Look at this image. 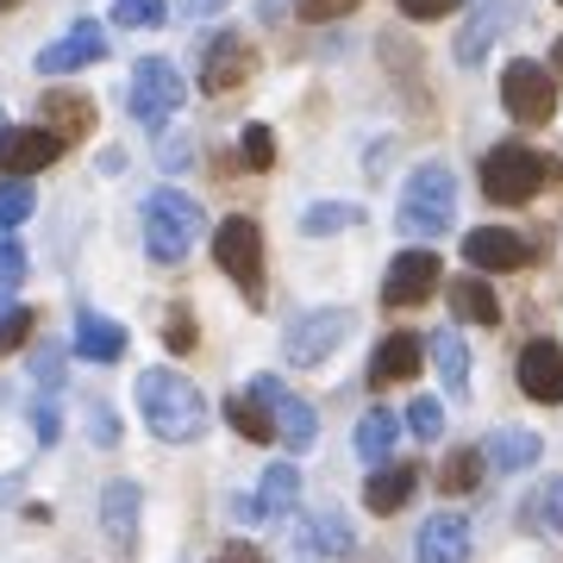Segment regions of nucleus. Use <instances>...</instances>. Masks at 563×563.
<instances>
[{
    "label": "nucleus",
    "instance_id": "obj_1",
    "mask_svg": "<svg viewBox=\"0 0 563 563\" xmlns=\"http://www.w3.org/2000/svg\"><path fill=\"white\" fill-rule=\"evenodd\" d=\"M132 395H139L144 426H151L163 444H195V439L207 432V401H201V388L188 383V376H176V369H144Z\"/></svg>",
    "mask_w": 563,
    "mask_h": 563
},
{
    "label": "nucleus",
    "instance_id": "obj_2",
    "mask_svg": "<svg viewBox=\"0 0 563 563\" xmlns=\"http://www.w3.org/2000/svg\"><path fill=\"white\" fill-rule=\"evenodd\" d=\"M551 181H563V163L532 151V144H495L483 157V195L495 207H526Z\"/></svg>",
    "mask_w": 563,
    "mask_h": 563
},
{
    "label": "nucleus",
    "instance_id": "obj_3",
    "mask_svg": "<svg viewBox=\"0 0 563 563\" xmlns=\"http://www.w3.org/2000/svg\"><path fill=\"white\" fill-rule=\"evenodd\" d=\"M201 201L195 195H181V188H157L151 201H144V251H151V263H181L188 251H195V239H201Z\"/></svg>",
    "mask_w": 563,
    "mask_h": 563
},
{
    "label": "nucleus",
    "instance_id": "obj_4",
    "mask_svg": "<svg viewBox=\"0 0 563 563\" xmlns=\"http://www.w3.org/2000/svg\"><path fill=\"white\" fill-rule=\"evenodd\" d=\"M401 232H413V239H439L444 225L457 220V176L444 169V163H420L413 176H407L401 188Z\"/></svg>",
    "mask_w": 563,
    "mask_h": 563
},
{
    "label": "nucleus",
    "instance_id": "obj_5",
    "mask_svg": "<svg viewBox=\"0 0 563 563\" xmlns=\"http://www.w3.org/2000/svg\"><path fill=\"white\" fill-rule=\"evenodd\" d=\"M181 101H188V81H181V69L169 57H144L139 69H132V95H125V107H132V120H139L144 132H163Z\"/></svg>",
    "mask_w": 563,
    "mask_h": 563
},
{
    "label": "nucleus",
    "instance_id": "obj_6",
    "mask_svg": "<svg viewBox=\"0 0 563 563\" xmlns=\"http://www.w3.org/2000/svg\"><path fill=\"white\" fill-rule=\"evenodd\" d=\"M501 107L514 113L520 125H544L558 113V76L532 57H514L501 69Z\"/></svg>",
    "mask_w": 563,
    "mask_h": 563
},
{
    "label": "nucleus",
    "instance_id": "obj_7",
    "mask_svg": "<svg viewBox=\"0 0 563 563\" xmlns=\"http://www.w3.org/2000/svg\"><path fill=\"white\" fill-rule=\"evenodd\" d=\"M213 263L239 282L251 301H263V232H257V220L232 213V220L213 232Z\"/></svg>",
    "mask_w": 563,
    "mask_h": 563
},
{
    "label": "nucleus",
    "instance_id": "obj_8",
    "mask_svg": "<svg viewBox=\"0 0 563 563\" xmlns=\"http://www.w3.org/2000/svg\"><path fill=\"white\" fill-rule=\"evenodd\" d=\"M351 325L357 320H351L344 307H313V313H301V320L288 325V363H295V369H320V363L351 339Z\"/></svg>",
    "mask_w": 563,
    "mask_h": 563
},
{
    "label": "nucleus",
    "instance_id": "obj_9",
    "mask_svg": "<svg viewBox=\"0 0 563 563\" xmlns=\"http://www.w3.org/2000/svg\"><path fill=\"white\" fill-rule=\"evenodd\" d=\"M251 395L269 407V420H276V439L288 444L295 457H301V451H313V439H320V413H313L301 395H288L276 376H257V383H251Z\"/></svg>",
    "mask_w": 563,
    "mask_h": 563
},
{
    "label": "nucleus",
    "instance_id": "obj_10",
    "mask_svg": "<svg viewBox=\"0 0 563 563\" xmlns=\"http://www.w3.org/2000/svg\"><path fill=\"white\" fill-rule=\"evenodd\" d=\"M63 151H69V144H63L57 132H44V125H7V132H0V176L25 181V176H38V169H51Z\"/></svg>",
    "mask_w": 563,
    "mask_h": 563
},
{
    "label": "nucleus",
    "instance_id": "obj_11",
    "mask_svg": "<svg viewBox=\"0 0 563 563\" xmlns=\"http://www.w3.org/2000/svg\"><path fill=\"white\" fill-rule=\"evenodd\" d=\"M439 282H444V263L432 257V251H401L383 276V301L388 307H420V301L439 295Z\"/></svg>",
    "mask_w": 563,
    "mask_h": 563
},
{
    "label": "nucleus",
    "instance_id": "obj_12",
    "mask_svg": "<svg viewBox=\"0 0 563 563\" xmlns=\"http://www.w3.org/2000/svg\"><path fill=\"white\" fill-rule=\"evenodd\" d=\"M463 263L507 276V269H526L532 263V239L507 232V225H476V232H463Z\"/></svg>",
    "mask_w": 563,
    "mask_h": 563
},
{
    "label": "nucleus",
    "instance_id": "obj_13",
    "mask_svg": "<svg viewBox=\"0 0 563 563\" xmlns=\"http://www.w3.org/2000/svg\"><path fill=\"white\" fill-rule=\"evenodd\" d=\"M101 57H107V32L95 20H81L57 44L38 51V76H76V69H88V63H101Z\"/></svg>",
    "mask_w": 563,
    "mask_h": 563
},
{
    "label": "nucleus",
    "instance_id": "obj_14",
    "mask_svg": "<svg viewBox=\"0 0 563 563\" xmlns=\"http://www.w3.org/2000/svg\"><path fill=\"white\" fill-rule=\"evenodd\" d=\"M251 69H257V51H251L239 32H220V38L207 44V57H201V88L207 95H232Z\"/></svg>",
    "mask_w": 563,
    "mask_h": 563
},
{
    "label": "nucleus",
    "instance_id": "obj_15",
    "mask_svg": "<svg viewBox=\"0 0 563 563\" xmlns=\"http://www.w3.org/2000/svg\"><path fill=\"white\" fill-rule=\"evenodd\" d=\"M514 376H520V388L532 401H563V344L532 339L520 351V363H514Z\"/></svg>",
    "mask_w": 563,
    "mask_h": 563
},
{
    "label": "nucleus",
    "instance_id": "obj_16",
    "mask_svg": "<svg viewBox=\"0 0 563 563\" xmlns=\"http://www.w3.org/2000/svg\"><path fill=\"white\" fill-rule=\"evenodd\" d=\"M420 563H470V520L463 514H432L413 539Z\"/></svg>",
    "mask_w": 563,
    "mask_h": 563
},
{
    "label": "nucleus",
    "instance_id": "obj_17",
    "mask_svg": "<svg viewBox=\"0 0 563 563\" xmlns=\"http://www.w3.org/2000/svg\"><path fill=\"white\" fill-rule=\"evenodd\" d=\"M139 507H144L139 483H107L101 488V532H107L113 551H132V544H139Z\"/></svg>",
    "mask_w": 563,
    "mask_h": 563
},
{
    "label": "nucleus",
    "instance_id": "obj_18",
    "mask_svg": "<svg viewBox=\"0 0 563 563\" xmlns=\"http://www.w3.org/2000/svg\"><path fill=\"white\" fill-rule=\"evenodd\" d=\"M483 457H488V470L520 476V470H532V463L544 457V439L539 432H526V426H495V432L483 439Z\"/></svg>",
    "mask_w": 563,
    "mask_h": 563
},
{
    "label": "nucleus",
    "instance_id": "obj_19",
    "mask_svg": "<svg viewBox=\"0 0 563 563\" xmlns=\"http://www.w3.org/2000/svg\"><path fill=\"white\" fill-rule=\"evenodd\" d=\"M420 357L426 344L413 332H388L376 344V357H369V388H388V383H407V376H420Z\"/></svg>",
    "mask_w": 563,
    "mask_h": 563
},
{
    "label": "nucleus",
    "instance_id": "obj_20",
    "mask_svg": "<svg viewBox=\"0 0 563 563\" xmlns=\"http://www.w3.org/2000/svg\"><path fill=\"white\" fill-rule=\"evenodd\" d=\"M413 488H420L413 463H383V470L363 483V507H369V514H401V507L413 501Z\"/></svg>",
    "mask_w": 563,
    "mask_h": 563
},
{
    "label": "nucleus",
    "instance_id": "obj_21",
    "mask_svg": "<svg viewBox=\"0 0 563 563\" xmlns=\"http://www.w3.org/2000/svg\"><path fill=\"white\" fill-rule=\"evenodd\" d=\"M76 357L88 363H120L125 357V325L107 313H76Z\"/></svg>",
    "mask_w": 563,
    "mask_h": 563
},
{
    "label": "nucleus",
    "instance_id": "obj_22",
    "mask_svg": "<svg viewBox=\"0 0 563 563\" xmlns=\"http://www.w3.org/2000/svg\"><path fill=\"white\" fill-rule=\"evenodd\" d=\"M44 132H57L63 144H76L81 132H95V101H88V95H44Z\"/></svg>",
    "mask_w": 563,
    "mask_h": 563
},
{
    "label": "nucleus",
    "instance_id": "obj_23",
    "mask_svg": "<svg viewBox=\"0 0 563 563\" xmlns=\"http://www.w3.org/2000/svg\"><path fill=\"white\" fill-rule=\"evenodd\" d=\"M295 501H301V470H295V463H269V470H263V488H257L263 520L295 514Z\"/></svg>",
    "mask_w": 563,
    "mask_h": 563
},
{
    "label": "nucleus",
    "instance_id": "obj_24",
    "mask_svg": "<svg viewBox=\"0 0 563 563\" xmlns=\"http://www.w3.org/2000/svg\"><path fill=\"white\" fill-rule=\"evenodd\" d=\"M225 426H232L239 439H251V444H269V439H276V420H269V407H263L251 388L225 395Z\"/></svg>",
    "mask_w": 563,
    "mask_h": 563
},
{
    "label": "nucleus",
    "instance_id": "obj_25",
    "mask_svg": "<svg viewBox=\"0 0 563 563\" xmlns=\"http://www.w3.org/2000/svg\"><path fill=\"white\" fill-rule=\"evenodd\" d=\"M451 307H457L470 325H501V301H495V288L483 276H457L451 282Z\"/></svg>",
    "mask_w": 563,
    "mask_h": 563
},
{
    "label": "nucleus",
    "instance_id": "obj_26",
    "mask_svg": "<svg viewBox=\"0 0 563 563\" xmlns=\"http://www.w3.org/2000/svg\"><path fill=\"white\" fill-rule=\"evenodd\" d=\"M395 439H401V420H395L388 407H369L357 420V451L369 463H395Z\"/></svg>",
    "mask_w": 563,
    "mask_h": 563
},
{
    "label": "nucleus",
    "instance_id": "obj_27",
    "mask_svg": "<svg viewBox=\"0 0 563 563\" xmlns=\"http://www.w3.org/2000/svg\"><path fill=\"white\" fill-rule=\"evenodd\" d=\"M432 363H439V376H444V395H470V351H463L457 332H432Z\"/></svg>",
    "mask_w": 563,
    "mask_h": 563
},
{
    "label": "nucleus",
    "instance_id": "obj_28",
    "mask_svg": "<svg viewBox=\"0 0 563 563\" xmlns=\"http://www.w3.org/2000/svg\"><path fill=\"white\" fill-rule=\"evenodd\" d=\"M514 20V7H483L476 20L463 25V38H457V63H483V51L495 38H501V25Z\"/></svg>",
    "mask_w": 563,
    "mask_h": 563
},
{
    "label": "nucleus",
    "instance_id": "obj_29",
    "mask_svg": "<svg viewBox=\"0 0 563 563\" xmlns=\"http://www.w3.org/2000/svg\"><path fill=\"white\" fill-rule=\"evenodd\" d=\"M351 225H363V207L357 201H320L301 213V232L307 239H332V232H351Z\"/></svg>",
    "mask_w": 563,
    "mask_h": 563
},
{
    "label": "nucleus",
    "instance_id": "obj_30",
    "mask_svg": "<svg viewBox=\"0 0 563 563\" xmlns=\"http://www.w3.org/2000/svg\"><path fill=\"white\" fill-rule=\"evenodd\" d=\"M483 476H488V457H483V451H451V457L439 463V488H444V495H470Z\"/></svg>",
    "mask_w": 563,
    "mask_h": 563
},
{
    "label": "nucleus",
    "instance_id": "obj_31",
    "mask_svg": "<svg viewBox=\"0 0 563 563\" xmlns=\"http://www.w3.org/2000/svg\"><path fill=\"white\" fill-rule=\"evenodd\" d=\"M307 551H325V558H344V551H351V526H344V514H313V520H307Z\"/></svg>",
    "mask_w": 563,
    "mask_h": 563
},
{
    "label": "nucleus",
    "instance_id": "obj_32",
    "mask_svg": "<svg viewBox=\"0 0 563 563\" xmlns=\"http://www.w3.org/2000/svg\"><path fill=\"white\" fill-rule=\"evenodd\" d=\"M32 325H38V313L13 301V288H0V351H20L32 339Z\"/></svg>",
    "mask_w": 563,
    "mask_h": 563
},
{
    "label": "nucleus",
    "instance_id": "obj_33",
    "mask_svg": "<svg viewBox=\"0 0 563 563\" xmlns=\"http://www.w3.org/2000/svg\"><path fill=\"white\" fill-rule=\"evenodd\" d=\"M526 514H532V526H544V532H558L563 539V476H551V483L526 501Z\"/></svg>",
    "mask_w": 563,
    "mask_h": 563
},
{
    "label": "nucleus",
    "instance_id": "obj_34",
    "mask_svg": "<svg viewBox=\"0 0 563 563\" xmlns=\"http://www.w3.org/2000/svg\"><path fill=\"white\" fill-rule=\"evenodd\" d=\"M32 181H0V232H13V225L32 220Z\"/></svg>",
    "mask_w": 563,
    "mask_h": 563
},
{
    "label": "nucleus",
    "instance_id": "obj_35",
    "mask_svg": "<svg viewBox=\"0 0 563 563\" xmlns=\"http://www.w3.org/2000/svg\"><path fill=\"white\" fill-rule=\"evenodd\" d=\"M113 20L132 25V32H157V25L169 20V7H163V0H113Z\"/></svg>",
    "mask_w": 563,
    "mask_h": 563
},
{
    "label": "nucleus",
    "instance_id": "obj_36",
    "mask_svg": "<svg viewBox=\"0 0 563 563\" xmlns=\"http://www.w3.org/2000/svg\"><path fill=\"white\" fill-rule=\"evenodd\" d=\"M25 369H32V383H38V388H63V376H69V363H63V344L44 339L38 351H32V363H25Z\"/></svg>",
    "mask_w": 563,
    "mask_h": 563
},
{
    "label": "nucleus",
    "instance_id": "obj_37",
    "mask_svg": "<svg viewBox=\"0 0 563 563\" xmlns=\"http://www.w3.org/2000/svg\"><path fill=\"white\" fill-rule=\"evenodd\" d=\"M239 157H244V169H269V163H276V139H269V125H244V132H239Z\"/></svg>",
    "mask_w": 563,
    "mask_h": 563
},
{
    "label": "nucleus",
    "instance_id": "obj_38",
    "mask_svg": "<svg viewBox=\"0 0 563 563\" xmlns=\"http://www.w3.org/2000/svg\"><path fill=\"white\" fill-rule=\"evenodd\" d=\"M407 432H413V439H426V444H432V439H439V432H444V401H432V395H420V401L407 407Z\"/></svg>",
    "mask_w": 563,
    "mask_h": 563
},
{
    "label": "nucleus",
    "instance_id": "obj_39",
    "mask_svg": "<svg viewBox=\"0 0 563 563\" xmlns=\"http://www.w3.org/2000/svg\"><path fill=\"white\" fill-rule=\"evenodd\" d=\"M25 282V251L13 232H0V288H20Z\"/></svg>",
    "mask_w": 563,
    "mask_h": 563
},
{
    "label": "nucleus",
    "instance_id": "obj_40",
    "mask_svg": "<svg viewBox=\"0 0 563 563\" xmlns=\"http://www.w3.org/2000/svg\"><path fill=\"white\" fill-rule=\"evenodd\" d=\"M32 439H38V444H57V439H63V407H57V401H38V407H32Z\"/></svg>",
    "mask_w": 563,
    "mask_h": 563
},
{
    "label": "nucleus",
    "instance_id": "obj_41",
    "mask_svg": "<svg viewBox=\"0 0 563 563\" xmlns=\"http://www.w3.org/2000/svg\"><path fill=\"white\" fill-rule=\"evenodd\" d=\"M88 439H95V444H120V420H113V407H95V413H88Z\"/></svg>",
    "mask_w": 563,
    "mask_h": 563
},
{
    "label": "nucleus",
    "instance_id": "obj_42",
    "mask_svg": "<svg viewBox=\"0 0 563 563\" xmlns=\"http://www.w3.org/2000/svg\"><path fill=\"white\" fill-rule=\"evenodd\" d=\"M163 339H169V351H188V344H195V320H188V313H169V325H163Z\"/></svg>",
    "mask_w": 563,
    "mask_h": 563
},
{
    "label": "nucleus",
    "instance_id": "obj_43",
    "mask_svg": "<svg viewBox=\"0 0 563 563\" xmlns=\"http://www.w3.org/2000/svg\"><path fill=\"white\" fill-rule=\"evenodd\" d=\"M451 7H457V0H401V13H407V20H444Z\"/></svg>",
    "mask_w": 563,
    "mask_h": 563
},
{
    "label": "nucleus",
    "instance_id": "obj_44",
    "mask_svg": "<svg viewBox=\"0 0 563 563\" xmlns=\"http://www.w3.org/2000/svg\"><path fill=\"white\" fill-rule=\"evenodd\" d=\"M357 0H307V13L301 20H339V13H351Z\"/></svg>",
    "mask_w": 563,
    "mask_h": 563
},
{
    "label": "nucleus",
    "instance_id": "obj_45",
    "mask_svg": "<svg viewBox=\"0 0 563 563\" xmlns=\"http://www.w3.org/2000/svg\"><path fill=\"white\" fill-rule=\"evenodd\" d=\"M188 157H195V139H169L163 144V169H188Z\"/></svg>",
    "mask_w": 563,
    "mask_h": 563
},
{
    "label": "nucleus",
    "instance_id": "obj_46",
    "mask_svg": "<svg viewBox=\"0 0 563 563\" xmlns=\"http://www.w3.org/2000/svg\"><path fill=\"white\" fill-rule=\"evenodd\" d=\"M257 13L276 25V20H288V13H307V0H257Z\"/></svg>",
    "mask_w": 563,
    "mask_h": 563
},
{
    "label": "nucleus",
    "instance_id": "obj_47",
    "mask_svg": "<svg viewBox=\"0 0 563 563\" xmlns=\"http://www.w3.org/2000/svg\"><path fill=\"white\" fill-rule=\"evenodd\" d=\"M213 563H269V558H263L257 544H225V551H220Z\"/></svg>",
    "mask_w": 563,
    "mask_h": 563
},
{
    "label": "nucleus",
    "instance_id": "obj_48",
    "mask_svg": "<svg viewBox=\"0 0 563 563\" xmlns=\"http://www.w3.org/2000/svg\"><path fill=\"white\" fill-rule=\"evenodd\" d=\"M225 0H181V13H188V20H207V13H220Z\"/></svg>",
    "mask_w": 563,
    "mask_h": 563
},
{
    "label": "nucleus",
    "instance_id": "obj_49",
    "mask_svg": "<svg viewBox=\"0 0 563 563\" xmlns=\"http://www.w3.org/2000/svg\"><path fill=\"white\" fill-rule=\"evenodd\" d=\"M558 69H563V38H558V51H551V76H558Z\"/></svg>",
    "mask_w": 563,
    "mask_h": 563
},
{
    "label": "nucleus",
    "instance_id": "obj_50",
    "mask_svg": "<svg viewBox=\"0 0 563 563\" xmlns=\"http://www.w3.org/2000/svg\"><path fill=\"white\" fill-rule=\"evenodd\" d=\"M13 7H20V0H0V13H13Z\"/></svg>",
    "mask_w": 563,
    "mask_h": 563
},
{
    "label": "nucleus",
    "instance_id": "obj_51",
    "mask_svg": "<svg viewBox=\"0 0 563 563\" xmlns=\"http://www.w3.org/2000/svg\"><path fill=\"white\" fill-rule=\"evenodd\" d=\"M0 132H7V120H0Z\"/></svg>",
    "mask_w": 563,
    "mask_h": 563
}]
</instances>
